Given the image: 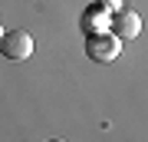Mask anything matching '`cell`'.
<instances>
[{
  "instance_id": "cell-4",
  "label": "cell",
  "mask_w": 148,
  "mask_h": 142,
  "mask_svg": "<svg viewBox=\"0 0 148 142\" xmlns=\"http://www.w3.org/2000/svg\"><path fill=\"white\" fill-rule=\"evenodd\" d=\"M0 37H3V30H0Z\"/></svg>"
},
{
  "instance_id": "cell-1",
  "label": "cell",
  "mask_w": 148,
  "mask_h": 142,
  "mask_svg": "<svg viewBox=\"0 0 148 142\" xmlns=\"http://www.w3.org/2000/svg\"><path fill=\"white\" fill-rule=\"evenodd\" d=\"M86 53H89V60L95 63H112V60L122 53V40L115 33H89V40H86Z\"/></svg>"
},
{
  "instance_id": "cell-2",
  "label": "cell",
  "mask_w": 148,
  "mask_h": 142,
  "mask_svg": "<svg viewBox=\"0 0 148 142\" xmlns=\"http://www.w3.org/2000/svg\"><path fill=\"white\" fill-rule=\"evenodd\" d=\"M0 53H3L7 60H27L33 53V37L27 30H10L0 37Z\"/></svg>"
},
{
  "instance_id": "cell-3",
  "label": "cell",
  "mask_w": 148,
  "mask_h": 142,
  "mask_svg": "<svg viewBox=\"0 0 148 142\" xmlns=\"http://www.w3.org/2000/svg\"><path fill=\"white\" fill-rule=\"evenodd\" d=\"M112 23H115V37L119 40H135L138 33H142V17L135 10H125V13L112 17Z\"/></svg>"
}]
</instances>
